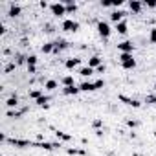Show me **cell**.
Listing matches in <instances>:
<instances>
[{"instance_id":"8","label":"cell","mask_w":156,"mask_h":156,"mask_svg":"<svg viewBox=\"0 0 156 156\" xmlns=\"http://www.w3.org/2000/svg\"><path fill=\"white\" fill-rule=\"evenodd\" d=\"M129 8H130V11H132V13H140V11H141V8H143V4H141V2H138V0H130V2H129Z\"/></svg>"},{"instance_id":"19","label":"cell","mask_w":156,"mask_h":156,"mask_svg":"<svg viewBox=\"0 0 156 156\" xmlns=\"http://www.w3.org/2000/svg\"><path fill=\"white\" fill-rule=\"evenodd\" d=\"M61 83H62L64 87H73V85H75L72 75H66V77H62V79H61Z\"/></svg>"},{"instance_id":"14","label":"cell","mask_w":156,"mask_h":156,"mask_svg":"<svg viewBox=\"0 0 156 156\" xmlns=\"http://www.w3.org/2000/svg\"><path fill=\"white\" fill-rule=\"evenodd\" d=\"M20 6H17V4H11V8H9V17H19L20 15Z\"/></svg>"},{"instance_id":"3","label":"cell","mask_w":156,"mask_h":156,"mask_svg":"<svg viewBox=\"0 0 156 156\" xmlns=\"http://www.w3.org/2000/svg\"><path fill=\"white\" fill-rule=\"evenodd\" d=\"M50 11L55 17H62V15H66V6H64V2H55V4H50Z\"/></svg>"},{"instance_id":"25","label":"cell","mask_w":156,"mask_h":156,"mask_svg":"<svg viewBox=\"0 0 156 156\" xmlns=\"http://www.w3.org/2000/svg\"><path fill=\"white\" fill-rule=\"evenodd\" d=\"M149 41H151L152 44H156V28L151 30V33H149Z\"/></svg>"},{"instance_id":"1","label":"cell","mask_w":156,"mask_h":156,"mask_svg":"<svg viewBox=\"0 0 156 156\" xmlns=\"http://www.w3.org/2000/svg\"><path fill=\"white\" fill-rule=\"evenodd\" d=\"M119 62H121V68H125V70L136 68V61H134L132 53H119Z\"/></svg>"},{"instance_id":"7","label":"cell","mask_w":156,"mask_h":156,"mask_svg":"<svg viewBox=\"0 0 156 156\" xmlns=\"http://www.w3.org/2000/svg\"><path fill=\"white\" fill-rule=\"evenodd\" d=\"M79 90H81V92H92V90H98V87H96V83L85 81V83L79 85Z\"/></svg>"},{"instance_id":"15","label":"cell","mask_w":156,"mask_h":156,"mask_svg":"<svg viewBox=\"0 0 156 156\" xmlns=\"http://www.w3.org/2000/svg\"><path fill=\"white\" fill-rule=\"evenodd\" d=\"M92 73H94V68H90V66H83L79 70V75H83V77H90Z\"/></svg>"},{"instance_id":"9","label":"cell","mask_w":156,"mask_h":156,"mask_svg":"<svg viewBox=\"0 0 156 156\" xmlns=\"http://www.w3.org/2000/svg\"><path fill=\"white\" fill-rule=\"evenodd\" d=\"M79 92H81L79 87H75V85H73V87H64V88H62V94H64V96H75V94H79Z\"/></svg>"},{"instance_id":"23","label":"cell","mask_w":156,"mask_h":156,"mask_svg":"<svg viewBox=\"0 0 156 156\" xmlns=\"http://www.w3.org/2000/svg\"><path fill=\"white\" fill-rule=\"evenodd\" d=\"M48 101H50V98H48V96H42V98H39L35 103H37L39 107H48Z\"/></svg>"},{"instance_id":"26","label":"cell","mask_w":156,"mask_h":156,"mask_svg":"<svg viewBox=\"0 0 156 156\" xmlns=\"http://www.w3.org/2000/svg\"><path fill=\"white\" fill-rule=\"evenodd\" d=\"M145 103L154 105V103H156V96H147V98H145Z\"/></svg>"},{"instance_id":"6","label":"cell","mask_w":156,"mask_h":156,"mask_svg":"<svg viewBox=\"0 0 156 156\" xmlns=\"http://www.w3.org/2000/svg\"><path fill=\"white\" fill-rule=\"evenodd\" d=\"M88 66H90V68H94V70H98L99 66H103L101 57H99V55H92V57L88 59Z\"/></svg>"},{"instance_id":"2","label":"cell","mask_w":156,"mask_h":156,"mask_svg":"<svg viewBox=\"0 0 156 156\" xmlns=\"http://www.w3.org/2000/svg\"><path fill=\"white\" fill-rule=\"evenodd\" d=\"M98 33H99L101 39H108V37L112 35V28H110V24L105 22V20L98 22Z\"/></svg>"},{"instance_id":"16","label":"cell","mask_w":156,"mask_h":156,"mask_svg":"<svg viewBox=\"0 0 156 156\" xmlns=\"http://www.w3.org/2000/svg\"><path fill=\"white\" fill-rule=\"evenodd\" d=\"M57 87H59V83H57L55 79H50V81L44 83V90H55Z\"/></svg>"},{"instance_id":"29","label":"cell","mask_w":156,"mask_h":156,"mask_svg":"<svg viewBox=\"0 0 156 156\" xmlns=\"http://www.w3.org/2000/svg\"><path fill=\"white\" fill-rule=\"evenodd\" d=\"M145 6H149V8H156V2H154V0H149V2H145Z\"/></svg>"},{"instance_id":"12","label":"cell","mask_w":156,"mask_h":156,"mask_svg":"<svg viewBox=\"0 0 156 156\" xmlns=\"http://www.w3.org/2000/svg\"><path fill=\"white\" fill-rule=\"evenodd\" d=\"M79 62H81V59H68V61L64 62V66H66L68 70H73V68L79 66Z\"/></svg>"},{"instance_id":"28","label":"cell","mask_w":156,"mask_h":156,"mask_svg":"<svg viewBox=\"0 0 156 156\" xmlns=\"http://www.w3.org/2000/svg\"><path fill=\"white\" fill-rule=\"evenodd\" d=\"M57 138H61V140H64V141H68V140H70V136H68V134H64V132H57Z\"/></svg>"},{"instance_id":"5","label":"cell","mask_w":156,"mask_h":156,"mask_svg":"<svg viewBox=\"0 0 156 156\" xmlns=\"http://www.w3.org/2000/svg\"><path fill=\"white\" fill-rule=\"evenodd\" d=\"M118 50H119V53H132L134 51V44L130 41H123V42L118 44Z\"/></svg>"},{"instance_id":"30","label":"cell","mask_w":156,"mask_h":156,"mask_svg":"<svg viewBox=\"0 0 156 156\" xmlns=\"http://www.w3.org/2000/svg\"><path fill=\"white\" fill-rule=\"evenodd\" d=\"M28 72H30V73H35V72H37V66H28Z\"/></svg>"},{"instance_id":"20","label":"cell","mask_w":156,"mask_h":156,"mask_svg":"<svg viewBox=\"0 0 156 156\" xmlns=\"http://www.w3.org/2000/svg\"><path fill=\"white\" fill-rule=\"evenodd\" d=\"M64 6H66V15L68 13H75V9H77L75 2H64Z\"/></svg>"},{"instance_id":"10","label":"cell","mask_w":156,"mask_h":156,"mask_svg":"<svg viewBox=\"0 0 156 156\" xmlns=\"http://www.w3.org/2000/svg\"><path fill=\"white\" fill-rule=\"evenodd\" d=\"M125 15H127L125 11H114V13L110 15V20H112L114 24H118V22H121V20H123V17H125Z\"/></svg>"},{"instance_id":"18","label":"cell","mask_w":156,"mask_h":156,"mask_svg":"<svg viewBox=\"0 0 156 156\" xmlns=\"http://www.w3.org/2000/svg\"><path fill=\"white\" fill-rule=\"evenodd\" d=\"M51 51H55V42H46L42 46V53H51Z\"/></svg>"},{"instance_id":"27","label":"cell","mask_w":156,"mask_h":156,"mask_svg":"<svg viewBox=\"0 0 156 156\" xmlns=\"http://www.w3.org/2000/svg\"><path fill=\"white\" fill-rule=\"evenodd\" d=\"M103 8H114V0H105V2H101Z\"/></svg>"},{"instance_id":"4","label":"cell","mask_w":156,"mask_h":156,"mask_svg":"<svg viewBox=\"0 0 156 156\" xmlns=\"http://www.w3.org/2000/svg\"><path fill=\"white\" fill-rule=\"evenodd\" d=\"M62 30L64 31H77L79 30V22H75L73 19H66V20H62Z\"/></svg>"},{"instance_id":"13","label":"cell","mask_w":156,"mask_h":156,"mask_svg":"<svg viewBox=\"0 0 156 156\" xmlns=\"http://www.w3.org/2000/svg\"><path fill=\"white\" fill-rule=\"evenodd\" d=\"M11 143L15 147H31V141H28V140H11Z\"/></svg>"},{"instance_id":"22","label":"cell","mask_w":156,"mask_h":156,"mask_svg":"<svg viewBox=\"0 0 156 156\" xmlns=\"http://www.w3.org/2000/svg\"><path fill=\"white\" fill-rule=\"evenodd\" d=\"M42 96H44V92H42V90H31V92H30V98H31V99H35V101H37L39 98H42Z\"/></svg>"},{"instance_id":"24","label":"cell","mask_w":156,"mask_h":156,"mask_svg":"<svg viewBox=\"0 0 156 156\" xmlns=\"http://www.w3.org/2000/svg\"><path fill=\"white\" fill-rule=\"evenodd\" d=\"M26 62H28V66H35L37 64V55H28L26 57Z\"/></svg>"},{"instance_id":"11","label":"cell","mask_w":156,"mask_h":156,"mask_svg":"<svg viewBox=\"0 0 156 156\" xmlns=\"http://www.w3.org/2000/svg\"><path fill=\"white\" fill-rule=\"evenodd\" d=\"M116 31H118V33H121V35H125V33L129 31L127 20H121V22H118V24H116Z\"/></svg>"},{"instance_id":"17","label":"cell","mask_w":156,"mask_h":156,"mask_svg":"<svg viewBox=\"0 0 156 156\" xmlns=\"http://www.w3.org/2000/svg\"><path fill=\"white\" fill-rule=\"evenodd\" d=\"M119 99H121V101H125L127 105L134 107V108H138V107H140V101H136V99H129V98H125V96H119Z\"/></svg>"},{"instance_id":"21","label":"cell","mask_w":156,"mask_h":156,"mask_svg":"<svg viewBox=\"0 0 156 156\" xmlns=\"http://www.w3.org/2000/svg\"><path fill=\"white\" fill-rule=\"evenodd\" d=\"M6 105H8V108H13V107H17V105H19V98H17V96H11V98L6 101Z\"/></svg>"}]
</instances>
